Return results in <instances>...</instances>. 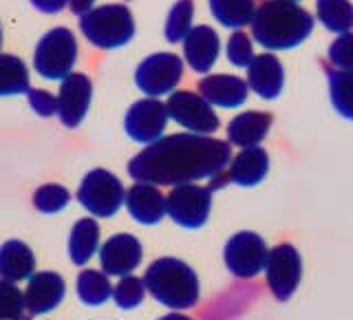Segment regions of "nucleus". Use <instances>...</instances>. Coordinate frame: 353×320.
Returning <instances> with one entry per match:
<instances>
[{
    "label": "nucleus",
    "instance_id": "f257e3e1",
    "mask_svg": "<svg viewBox=\"0 0 353 320\" xmlns=\"http://www.w3.org/2000/svg\"><path fill=\"white\" fill-rule=\"evenodd\" d=\"M232 159L228 141L194 132H174L157 139L128 161L132 181L152 186H183L214 179Z\"/></svg>",
    "mask_w": 353,
    "mask_h": 320
},
{
    "label": "nucleus",
    "instance_id": "f03ea898",
    "mask_svg": "<svg viewBox=\"0 0 353 320\" xmlns=\"http://www.w3.org/2000/svg\"><path fill=\"white\" fill-rule=\"evenodd\" d=\"M252 38L270 51L294 49L309 38L314 29V18L307 9L296 3L268 0L252 18Z\"/></svg>",
    "mask_w": 353,
    "mask_h": 320
},
{
    "label": "nucleus",
    "instance_id": "7ed1b4c3",
    "mask_svg": "<svg viewBox=\"0 0 353 320\" xmlns=\"http://www.w3.org/2000/svg\"><path fill=\"white\" fill-rule=\"evenodd\" d=\"M143 287L159 305L168 309H190L199 303V279L188 263L163 257L148 265L143 274Z\"/></svg>",
    "mask_w": 353,
    "mask_h": 320
},
{
    "label": "nucleus",
    "instance_id": "20e7f679",
    "mask_svg": "<svg viewBox=\"0 0 353 320\" xmlns=\"http://www.w3.org/2000/svg\"><path fill=\"white\" fill-rule=\"evenodd\" d=\"M80 31L97 49H119L135 38V18L126 5L93 7L80 18Z\"/></svg>",
    "mask_w": 353,
    "mask_h": 320
},
{
    "label": "nucleus",
    "instance_id": "39448f33",
    "mask_svg": "<svg viewBox=\"0 0 353 320\" xmlns=\"http://www.w3.org/2000/svg\"><path fill=\"white\" fill-rule=\"evenodd\" d=\"M77 62V40L69 27L49 29L33 51V69L47 80H64Z\"/></svg>",
    "mask_w": 353,
    "mask_h": 320
},
{
    "label": "nucleus",
    "instance_id": "423d86ee",
    "mask_svg": "<svg viewBox=\"0 0 353 320\" xmlns=\"http://www.w3.org/2000/svg\"><path fill=\"white\" fill-rule=\"evenodd\" d=\"M126 188L117 174L106 168H95L84 174V179L77 188V201L88 212L99 219H108L117 214V210L124 203Z\"/></svg>",
    "mask_w": 353,
    "mask_h": 320
},
{
    "label": "nucleus",
    "instance_id": "0eeeda50",
    "mask_svg": "<svg viewBox=\"0 0 353 320\" xmlns=\"http://www.w3.org/2000/svg\"><path fill=\"white\" fill-rule=\"evenodd\" d=\"M210 208H212V190L205 186H174L165 197V214L181 228H201L210 217Z\"/></svg>",
    "mask_w": 353,
    "mask_h": 320
},
{
    "label": "nucleus",
    "instance_id": "6e6552de",
    "mask_svg": "<svg viewBox=\"0 0 353 320\" xmlns=\"http://www.w3.org/2000/svg\"><path fill=\"white\" fill-rule=\"evenodd\" d=\"M183 77V60L174 53H152L135 69V84L148 97L168 95Z\"/></svg>",
    "mask_w": 353,
    "mask_h": 320
},
{
    "label": "nucleus",
    "instance_id": "1a4fd4ad",
    "mask_svg": "<svg viewBox=\"0 0 353 320\" xmlns=\"http://www.w3.org/2000/svg\"><path fill=\"white\" fill-rule=\"evenodd\" d=\"M165 113L194 135H210L221 126L212 106L194 91H172L165 102Z\"/></svg>",
    "mask_w": 353,
    "mask_h": 320
},
{
    "label": "nucleus",
    "instance_id": "9d476101",
    "mask_svg": "<svg viewBox=\"0 0 353 320\" xmlns=\"http://www.w3.org/2000/svg\"><path fill=\"white\" fill-rule=\"evenodd\" d=\"M265 276H268L272 294L283 303L290 301L303 276V261L298 250L290 243H281V246L270 250L268 263H265Z\"/></svg>",
    "mask_w": 353,
    "mask_h": 320
},
{
    "label": "nucleus",
    "instance_id": "9b49d317",
    "mask_svg": "<svg viewBox=\"0 0 353 320\" xmlns=\"http://www.w3.org/2000/svg\"><path fill=\"white\" fill-rule=\"evenodd\" d=\"M268 254L270 250L256 232H239L225 243L223 259L236 279H254L265 270Z\"/></svg>",
    "mask_w": 353,
    "mask_h": 320
},
{
    "label": "nucleus",
    "instance_id": "f8f14e48",
    "mask_svg": "<svg viewBox=\"0 0 353 320\" xmlns=\"http://www.w3.org/2000/svg\"><path fill=\"white\" fill-rule=\"evenodd\" d=\"M165 121H168V113H165V104L159 102L157 97H146L135 102L124 117V128L126 135L135 143H154L163 137Z\"/></svg>",
    "mask_w": 353,
    "mask_h": 320
},
{
    "label": "nucleus",
    "instance_id": "ddd939ff",
    "mask_svg": "<svg viewBox=\"0 0 353 320\" xmlns=\"http://www.w3.org/2000/svg\"><path fill=\"white\" fill-rule=\"evenodd\" d=\"M58 117L66 128H77L84 121L93 97V82L86 73H69L58 91Z\"/></svg>",
    "mask_w": 353,
    "mask_h": 320
},
{
    "label": "nucleus",
    "instance_id": "4468645a",
    "mask_svg": "<svg viewBox=\"0 0 353 320\" xmlns=\"http://www.w3.org/2000/svg\"><path fill=\"white\" fill-rule=\"evenodd\" d=\"M143 250L137 237L132 234H113L99 248V263L106 276H128L141 263Z\"/></svg>",
    "mask_w": 353,
    "mask_h": 320
},
{
    "label": "nucleus",
    "instance_id": "2eb2a0df",
    "mask_svg": "<svg viewBox=\"0 0 353 320\" xmlns=\"http://www.w3.org/2000/svg\"><path fill=\"white\" fill-rule=\"evenodd\" d=\"M64 294H66V285L60 274L55 272L31 274L29 285L25 290V307L33 316L49 314L64 301Z\"/></svg>",
    "mask_w": 353,
    "mask_h": 320
},
{
    "label": "nucleus",
    "instance_id": "dca6fc26",
    "mask_svg": "<svg viewBox=\"0 0 353 320\" xmlns=\"http://www.w3.org/2000/svg\"><path fill=\"white\" fill-rule=\"evenodd\" d=\"M183 42V58L194 73H208L214 66L221 40L219 33L208 25H196L185 33Z\"/></svg>",
    "mask_w": 353,
    "mask_h": 320
},
{
    "label": "nucleus",
    "instance_id": "f3484780",
    "mask_svg": "<svg viewBox=\"0 0 353 320\" xmlns=\"http://www.w3.org/2000/svg\"><path fill=\"white\" fill-rule=\"evenodd\" d=\"M124 203L128 214L141 226H157L165 217V197L152 183L135 181L126 190Z\"/></svg>",
    "mask_w": 353,
    "mask_h": 320
},
{
    "label": "nucleus",
    "instance_id": "a211bd4d",
    "mask_svg": "<svg viewBox=\"0 0 353 320\" xmlns=\"http://www.w3.org/2000/svg\"><path fill=\"white\" fill-rule=\"evenodd\" d=\"M196 88L210 106L219 108H239L248 99V82L236 75H205Z\"/></svg>",
    "mask_w": 353,
    "mask_h": 320
},
{
    "label": "nucleus",
    "instance_id": "6ab92c4d",
    "mask_svg": "<svg viewBox=\"0 0 353 320\" xmlns=\"http://www.w3.org/2000/svg\"><path fill=\"white\" fill-rule=\"evenodd\" d=\"M285 69L281 60L272 53L254 55L248 66V88L263 99H276L283 93Z\"/></svg>",
    "mask_w": 353,
    "mask_h": 320
},
{
    "label": "nucleus",
    "instance_id": "aec40b11",
    "mask_svg": "<svg viewBox=\"0 0 353 320\" xmlns=\"http://www.w3.org/2000/svg\"><path fill=\"white\" fill-rule=\"evenodd\" d=\"M268 172H270V154L261 146L243 148L228 163V179L243 188L261 183L268 177Z\"/></svg>",
    "mask_w": 353,
    "mask_h": 320
},
{
    "label": "nucleus",
    "instance_id": "412c9836",
    "mask_svg": "<svg viewBox=\"0 0 353 320\" xmlns=\"http://www.w3.org/2000/svg\"><path fill=\"white\" fill-rule=\"evenodd\" d=\"M33 270H36V257L25 241L11 239L0 246V279L3 281H29Z\"/></svg>",
    "mask_w": 353,
    "mask_h": 320
},
{
    "label": "nucleus",
    "instance_id": "4be33fe9",
    "mask_svg": "<svg viewBox=\"0 0 353 320\" xmlns=\"http://www.w3.org/2000/svg\"><path fill=\"white\" fill-rule=\"evenodd\" d=\"M272 126V115L261 110H248L230 121L228 141L239 148H254L265 139Z\"/></svg>",
    "mask_w": 353,
    "mask_h": 320
},
{
    "label": "nucleus",
    "instance_id": "5701e85b",
    "mask_svg": "<svg viewBox=\"0 0 353 320\" xmlns=\"http://www.w3.org/2000/svg\"><path fill=\"white\" fill-rule=\"evenodd\" d=\"M99 248V226L97 221L86 217L80 219L71 230V237H69V257L71 261L82 268L88 261L95 257V252Z\"/></svg>",
    "mask_w": 353,
    "mask_h": 320
},
{
    "label": "nucleus",
    "instance_id": "b1692460",
    "mask_svg": "<svg viewBox=\"0 0 353 320\" xmlns=\"http://www.w3.org/2000/svg\"><path fill=\"white\" fill-rule=\"evenodd\" d=\"M29 88V69L25 60L11 53H0V97L27 95Z\"/></svg>",
    "mask_w": 353,
    "mask_h": 320
},
{
    "label": "nucleus",
    "instance_id": "393cba45",
    "mask_svg": "<svg viewBox=\"0 0 353 320\" xmlns=\"http://www.w3.org/2000/svg\"><path fill=\"white\" fill-rule=\"evenodd\" d=\"M208 3L219 25L236 31L250 25L254 11H256V3L254 0H208Z\"/></svg>",
    "mask_w": 353,
    "mask_h": 320
},
{
    "label": "nucleus",
    "instance_id": "a878e982",
    "mask_svg": "<svg viewBox=\"0 0 353 320\" xmlns=\"http://www.w3.org/2000/svg\"><path fill=\"white\" fill-rule=\"evenodd\" d=\"M75 290H77V296H80V301L91 307L104 305L108 298L113 296V285H110L108 276L97 270H82L77 274Z\"/></svg>",
    "mask_w": 353,
    "mask_h": 320
},
{
    "label": "nucleus",
    "instance_id": "bb28decb",
    "mask_svg": "<svg viewBox=\"0 0 353 320\" xmlns=\"http://www.w3.org/2000/svg\"><path fill=\"white\" fill-rule=\"evenodd\" d=\"M316 14L323 25L334 33L353 29V5L349 0H316Z\"/></svg>",
    "mask_w": 353,
    "mask_h": 320
},
{
    "label": "nucleus",
    "instance_id": "cd10ccee",
    "mask_svg": "<svg viewBox=\"0 0 353 320\" xmlns=\"http://www.w3.org/2000/svg\"><path fill=\"white\" fill-rule=\"evenodd\" d=\"M331 104L342 117L353 119V73L327 69Z\"/></svg>",
    "mask_w": 353,
    "mask_h": 320
},
{
    "label": "nucleus",
    "instance_id": "c85d7f7f",
    "mask_svg": "<svg viewBox=\"0 0 353 320\" xmlns=\"http://www.w3.org/2000/svg\"><path fill=\"white\" fill-rule=\"evenodd\" d=\"M192 18H194L192 0H176L168 14V20H165V29H163L165 40L181 42L185 38V33L192 29Z\"/></svg>",
    "mask_w": 353,
    "mask_h": 320
},
{
    "label": "nucleus",
    "instance_id": "c756f323",
    "mask_svg": "<svg viewBox=\"0 0 353 320\" xmlns=\"http://www.w3.org/2000/svg\"><path fill=\"white\" fill-rule=\"evenodd\" d=\"M71 201V192L66 190L64 186L58 183H47L40 186L36 192H33V208L42 214H55L64 210Z\"/></svg>",
    "mask_w": 353,
    "mask_h": 320
},
{
    "label": "nucleus",
    "instance_id": "7c9ffc66",
    "mask_svg": "<svg viewBox=\"0 0 353 320\" xmlns=\"http://www.w3.org/2000/svg\"><path fill=\"white\" fill-rule=\"evenodd\" d=\"M25 294L14 283L0 279V320H25Z\"/></svg>",
    "mask_w": 353,
    "mask_h": 320
},
{
    "label": "nucleus",
    "instance_id": "2f4dec72",
    "mask_svg": "<svg viewBox=\"0 0 353 320\" xmlns=\"http://www.w3.org/2000/svg\"><path fill=\"white\" fill-rule=\"evenodd\" d=\"M143 294H146V287H143V281L137 279V276H121V281L115 285L113 290V298H115V305L121 309H135L141 305L143 301Z\"/></svg>",
    "mask_w": 353,
    "mask_h": 320
},
{
    "label": "nucleus",
    "instance_id": "473e14b6",
    "mask_svg": "<svg viewBox=\"0 0 353 320\" xmlns=\"http://www.w3.org/2000/svg\"><path fill=\"white\" fill-rule=\"evenodd\" d=\"M329 62L336 66L338 71H351L353 73V33H340L329 44Z\"/></svg>",
    "mask_w": 353,
    "mask_h": 320
},
{
    "label": "nucleus",
    "instance_id": "72a5a7b5",
    "mask_svg": "<svg viewBox=\"0 0 353 320\" xmlns=\"http://www.w3.org/2000/svg\"><path fill=\"white\" fill-rule=\"evenodd\" d=\"M228 60L234 66H250L254 60V44L245 31H234L228 40Z\"/></svg>",
    "mask_w": 353,
    "mask_h": 320
},
{
    "label": "nucleus",
    "instance_id": "f704fd0d",
    "mask_svg": "<svg viewBox=\"0 0 353 320\" xmlns=\"http://www.w3.org/2000/svg\"><path fill=\"white\" fill-rule=\"evenodd\" d=\"M29 106L36 110L40 117H51L58 113V97L44 88H29L27 91Z\"/></svg>",
    "mask_w": 353,
    "mask_h": 320
},
{
    "label": "nucleus",
    "instance_id": "c9c22d12",
    "mask_svg": "<svg viewBox=\"0 0 353 320\" xmlns=\"http://www.w3.org/2000/svg\"><path fill=\"white\" fill-rule=\"evenodd\" d=\"M42 14H60V11L69 5V0H29Z\"/></svg>",
    "mask_w": 353,
    "mask_h": 320
},
{
    "label": "nucleus",
    "instance_id": "e433bc0d",
    "mask_svg": "<svg viewBox=\"0 0 353 320\" xmlns=\"http://www.w3.org/2000/svg\"><path fill=\"white\" fill-rule=\"evenodd\" d=\"M93 5H95V0H69V9L73 11L75 16H84V14H88V11L93 9Z\"/></svg>",
    "mask_w": 353,
    "mask_h": 320
},
{
    "label": "nucleus",
    "instance_id": "4c0bfd02",
    "mask_svg": "<svg viewBox=\"0 0 353 320\" xmlns=\"http://www.w3.org/2000/svg\"><path fill=\"white\" fill-rule=\"evenodd\" d=\"M159 320H192L190 316H183V314H168V316H161Z\"/></svg>",
    "mask_w": 353,
    "mask_h": 320
},
{
    "label": "nucleus",
    "instance_id": "58836bf2",
    "mask_svg": "<svg viewBox=\"0 0 353 320\" xmlns=\"http://www.w3.org/2000/svg\"><path fill=\"white\" fill-rule=\"evenodd\" d=\"M0 47H3V29H0Z\"/></svg>",
    "mask_w": 353,
    "mask_h": 320
},
{
    "label": "nucleus",
    "instance_id": "ea45409f",
    "mask_svg": "<svg viewBox=\"0 0 353 320\" xmlns=\"http://www.w3.org/2000/svg\"><path fill=\"white\" fill-rule=\"evenodd\" d=\"M283 3H296V0H283Z\"/></svg>",
    "mask_w": 353,
    "mask_h": 320
}]
</instances>
